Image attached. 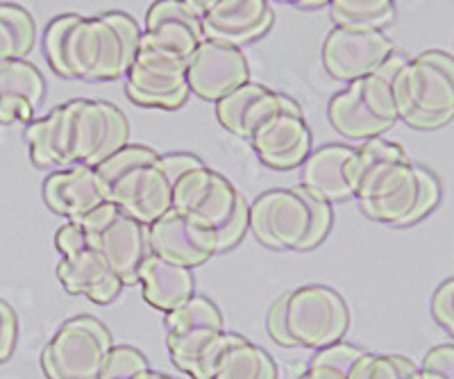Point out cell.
Returning <instances> with one entry per match:
<instances>
[{
  "instance_id": "19",
  "label": "cell",
  "mask_w": 454,
  "mask_h": 379,
  "mask_svg": "<svg viewBox=\"0 0 454 379\" xmlns=\"http://www.w3.org/2000/svg\"><path fill=\"white\" fill-rule=\"evenodd\" d=\"M207 39L232 43H248L266 35L273 23L269 0H212L200 14Z\"/></svg>"
},
{
  "instance_id": "31",
  "label": "cell",
  "mask_w": 454,
  "mask_h": 379,
  "mask_svg": "<svg viewBox=\"0 0 454 379\" xmlns=\"http://www.w3.org/2000/svg\"><path fill=\"white\" fill-rule=\"evenodd\" d=\"M153 370L148 368L144 354L132 345H114L107 354L100 379H148Z\"/></svg>"
},
{
  "instance_id": "40",
  "label": "cell",
  "mask_w": 454,
  "mask_h": 379,
  "mask_svg": "<svg viewBox=\"0 0 454 379\" xmlns=\"http://www.w3.org/2000/svg\"><path fill=\"white\" fill-rule=\"evenodd\" d=\"M452 305H454V289H452Z\"/></svg>"
},
{
  "instance_id": "39",
  "label": "cell",
  "mask_w": 454,
  "mask_h": 379,
  "mask_svg": "<svg viewBox=\"0 0 454 379\" xmlns=\"http://www.w3.org/2000/svg\"><path fill=\"white\" fill-rule=\"evenodd\" d=\"M148 379H177L173 375H164V373H150Z\"/></svg>"
},
{
  "instance_id": "24",
  "label": "cell",
  "mask_w": 454,
  "mask_h": 379,
  "mask_svg": "<svg viewBox=\"0 0 454 379\" xmlns=\"http://www.w3.org/2000/svg\"><path fill=\"white\" fill-rule=\"evenodd\" d=\"M282 100L284 94H278L273 89L246 82L218 100L216 116L223 128H227L232 135L250 139L259 125L282 104Z\"/></svg>"
},
{
  "instance_id": "35",
  "label": "cell",
  "mask_w": 454,
  "mask_h": 379,
  "mask_svg": "<svg viewBox=\"0 0 454 379\" xmlns=\"http://www.w3.org/2000/svg\"><path fill=\"white\" fill-rule=\"evenodd\" d=\"M452 289L454 280L443 282V284L434 291L432 298V313L434 321L439 322L445 332H450L454 336V305H452Z\"/></svg>"
},
{
  "instance_id": "27",
  "label": "cell",
  "mask_w": 454,
  "mask_h": 379,
  "mask_svg": "<svg viewBox=\"0 0 454 379\" xmlns=\"http://www.w3.org/2000/svg\"><path fill=\"white\" fill-rule=\"evenodd\" d=\"M35 43V21L19 5H0V64L23 59Z\"/></svg>"
},
{
  "instance_id": "5",
  "label": "cell",
  "mask_w": 454,
  "mask_h": 379,
  "mask_svg": "<svg viewBox=\"0 0 454 379\" xmlns=\"http://www.w3.org/2000/svg\"><path fill=\"white\" fill-rule=\"evenodd\" d=\"M350 313L343 298L327 286H300L270 306L266 328L284 348L323 350L343 338Z\"/></svg>"
},
{
  "instance_id": "16",
  "label": "cell",
  "mask_w": 454,
  "mask_h": 379,
  "mask_svg": "<svg viewBox=\"0 0 454 379\" xmlns=\"http://www.w3.org/2000/svg\"><path fill=\"white\" fill-rule=\"evenodd\" d=\"M248 141L263 164L286 171L300 166L309 157L311 132L300 104L284 96L282 104L259 125Z\"/></svg>"
},
{
  "instance_id": "28",
  "label": "cell",
  "mask_w": 454,
  "mask_h": 379,
  "mask_svg": "<svg viewBox=\"0 0 454 379\" xmlns=\"http://www.w3.org/2000/svg\"><path fill=\"white\" fill-rule=\"evenodd\" d=\"M362 354V350L350 343L339 341L327 345L311 357L309 366L298 379H352V370Z\"/></svg>"
},
{
  "instance_id": "17",
  "label": "cell",
  "mask_w": 454,
  "mask_h": 379,
  "mask_svg": "<svg viewBox=\"0 0 454 379\" xmlns=\"http://www.w3.org/2000/svg\"><path fill=\"white\" fill-rule=\"evenodd\" d=\"M186 78L193 94L218 103L234 89L250 82V68L239 46L205 39L189 59Z\"/></svg>"
},
{
  "instance_id": "23",
  "label": "cell",
  "mask_w": 454,
  "mask_h": 379,
  "mask_svg": "<svg viewBox=\"0 0 454 379\" xmlns=\"http://www.w3.org/2000/svg\"><path fill=\"white\" fill-rule=\"evenodd\" d=\"M46 94V82L35 64L12 59L0 64V125L32 123Z\"/></svg>"
},
{
  "instance_id": "11",
  "label": "cell",
  "mask_w": 454,
  "mask_h": 379,
  "mask_svg": "<svg viewBox=\"0 0 454 379\" xmlns=\"http://www.w3.org/2000/svg\"><path fill=\"white\" fill-rule=\"evenodd\" d=\"M112 348V334L98 318H71L43 348V373L48 379H100Z\"/></svg>"
},
{
  "instance_id": "36",
  "label": "cell",
  "mask_w": 454,
  "mask_h": 379,
  "mask_svg": "<svg viewBox=\"0 0 454 379\" xmlns=\"http://www.w3.org/2000/svg\"><path fill=\"white\" fill-rule=\"evenodd\" d=\"M16 336H19V318L10 302L0 300V364L14 352Z\"/></svg>"
},
{
  "instance_id": "6",
  "label": "cell",
  "mask_w": 454,
  "mask_h": 379,
  "mask_svg": "<svg viewBox=\"0 0 454 379\" xmlns=\"http://www.w3.org/2000/svg\"><path fill=\"white\" fill-rule=\"evenodd\" d=\"M393 98L400 119L411 128L434 130L454 119V55L425 50L393 78Z\"/></svg>"
},
{
  "instance_id": "12",
  "label": "cell",
  "mask_w": 454,
  "mask_h": 379,
  "mask_svg": "<svg viewBox=\"0 0 454 379\" xmlns=\"http://www.w3.org/2000/svg\"><path fill=\"white\" fill-rule=\"evenodd\" d=\"M189 59L141 35L139 50L128 71V96L137 104L176 110L189 96Z\"/></svg>"
},
{
  "instance_id": "34",
  "label": "cell",
  "mask_w": 454,
  "mask_h": 379,
  "mask_svg": "<svg viewBox=\"0 0 454 379\" xmlns=\"http://www.w3.org/2000/svg\"><path fill=\"white\" fill-rule=\"evenodd\" d=\"M419 177H420V200H419V207L413 212L411 216V223H419L432 212L441 200V182L439 177L434 175L429 168L420 166L419 164Z\"/></svg>"
},
{
  "instance_id": "20",
  "label": "cell",
  "mask_w": 454,
  "mask_h": 379,
  "mask_svg": "<svg viewBox=\"0 0 454 379\" xmlns=\"http://www.w3.org/2000/svg\"><path fill=\"white\" fill-rule=\"evenodd\" d=\"M356 148L332 143L302 161V187L327 203L355 197Z\"/></svg>"
},
{
  "instance_id": "14",
  "label": "cell",
  "mask_w": 454,
  "mask_h": 379,
  "mask_svg": "<svg viewBox=\"0 0 454 379\" xmlns=\"http://www.w3.org/2000/svg\"><path fill=\"white\" fill-rule=\"evenodd\" d=\"M395 48L380 27L336 26L323 43V66L340 82L366 78L391 58Z\"/></svg>"
},
{
  "instance_id": "8",
  "label": "cell",
  "mask_w": 454,
  "mask_h": 379,
  "mask_svg": "<svg viewBox=\"0 0 454 379\" xmlns=\"http://www.w3.org/2000/svg\"><path fill=\"white\" fill-rule=\"evenodd\" d=\"M166 325V348L173 364L193 379H212L214 348L225 332L218 306L207 298L192 296L168 313Z\"/></svg>"
},
{
  "instance_id": "30",
  "label": "cell",
  "mask_w": 454,
  "mask_h": 379,
  "mask_svg": "<svg viewBox=\"0 0 454 379\" xmlns=\"http://www.w3.org/2000/svg\"><path fill=\"white\" fill-rule=\"evenodd\" d=\"M352 379H423L420 366L400 354L364 352L352 370Z\"/></svg>"
},
{
  "instance_id": "21",
  "label": "cell",
  "mask_w": 454,
  "mask_h": 379,
  "mask_svg": "<svg viewBox=\"0 0 454 379\" xmlns=\"http://www.w3.org/2000/svg\"><path fill=\"white\" fill-rule=\"evenodd\" d=\"M43 197L52 212L67 216L71 223L82 220L107 200L93 166H71L52 173L43 184Z\"/></svg>"
},
{
  "instance_id": "26",
  "label": "cell",
  "mask_w": 454,
  "mask_h": 379,
  "mask_svg": "<svg viewBox=\"0 0 454 379\" xmlns=\"http://www.w3.org/2000/svg\"><path fill=\"white\" fill-rule=\"evenodd\" d=\"M212 379H278L273 359L241 334L223 332L212 357Z\"/></svg>"
},
{
  "instance_id": "25",
  "label": "cell",
  "mask_w": 454,
  "mask_h": 379,
  "mask_svg": "<svg viewBox=\"0 0 454 379\" xmlns=\"http://www.w3.org/2000/svg\"><path fill=\"white\" fill-rule=\"evenodd\" d=\"M139 282L144 286V298L150 306L170 313L173 309L193 296L192 268L173 264L150 250L141 266Z\"/></svg>"
},
{
  "instance_id": "2",
  "label": "cell",
  "mask_w": 454,
  "mask_h": 379,
  "mask_svg": "<svg viewBox=\"0 0 454 379\" xmlns=\"http://www.w3.org/2000/svg\"><path fill=\"white\" fill-rule=\"evenodd\" d=\"M144 32L125 12L98 16L62 14L43 37L52 71L64 78L116 80L128 75Z\"/></svg>"
},
{
  "instance_id": "1",
  "label": "cell",
  "mask_w": 454,
  "mask_h": 379,
  "mask_svg": "<svg viewBox=\"0 0 454 379\" xmlns=\"http://www.w3.org/2000/svg\"><path fill=\"white\" fill-rule=\"evenodd\" d=\"M128 119L107 100L78 98L59 104L26 130L36 166H98L128 146Z\"/></svg>"
},
{
  "instance_id": "13",
  "label": "cell",
  "mask_w": 454,
  "mask_h": 379,
  "mask_svg": "<svg viewBox=\"0 0 454 379\" xmlns=\"http://www.w3.org/2000/svg\"><path fill=\"white\" fill-rule=\"evenodd\" d=\"M57 250L62 261L57 266V277L71 296H87L96 305H109L123 289V282L114 275L107 261L89 244V236L80 223H71L57 229Z\"/></svg>"
},
{
  "instance_id": "22",
  "label": "cell",
  "mask_w": 454,
  "mask_h": 379,
  "mask_svg": "<svg viewBox=\"0 0 454 379\" xmlns=\"http://www.w3.org/2000/svg\"><path fill=\"white\" fill-rule=\"evenodd\" d=\"M145 37L160 46L192 59L196 48L205 42L200 16L184 0H157L145 14Z\"/></svg>"
},
{
  "instance_id": "29",
  "label": "cell",
  "mask_w": 454,
  "mask_h": 379,
  "mask_svg": "<svg viewBox=\"0 0 454 379\" xmlns=\"http://www.w3.org/2000/svg\"><path fill=\"white\" fill-rule=\"evenodd\" d=\"M339 26L382 27L395 14V0H330Z\"/></svg>"
},
{
  "instance_id": "10",
  "label": "cell",
  "mask_w": 454,
  "mask_h": 379,
  "mask_svg": "<svg viewBox=\"0 0 454 379\" xmlns=\"http://www.w3.org/2000/svg\"><path fill=\"white\" fill-rule=\"evenodd\" d=\"M89 236V244L98 250L100 257L107 261L114 275L123 282V286L139 282L141 266L150 255L148 225L121 212L109 200L78 220Z\"/></svg>"
},
{
  "instance_id": "9",
  "label": "cell",
  "mask_w": 454,
  "mask_h": 379,
  "mask_svg": "<svg viewBox=\"0 0 454 379\" xmlns=\"http://www.w3.org/2000/svg\"><path fill=\"white\" fill-rule=\"evenodd\" d=\"M254 239L273 250H305L314 245V207L302 184L266 191L250 205Z\"/></svg>"
},
{
  "instance_id": "15",
  "label": "cell",
  "mask_w": 454,
  "mask_h": 379,
  "mask_svg": "<svg viewBox=\"0 0 454 379\" xmlns=\"http://www.w3.org/2000/svg\"><path fill=\"white\" fill-rule=\"evenodd\" d=\"M241 197L230 180L205 164L186 171L173 184V209L189 213L214 229L230 223Z\"/></svg>"
},
{
  "instance_id": "33",
  "label": "cell",
  "mask_w": 454,
  "mask_h": 379,
  "mask_svg": "<svg viewBox=\"0 0 454 379\" xmlns=\"http://www.w3.org/2000/svg\"><path fill=\"white\" fill-rule=\"evenodd\" d=\"M423 379H454V345H439L425 354L420 364Z\"/></svg>"
},
{
  "instance_id": "32",
  "label": "cell",
  "mask_w": 454,
  "mask_h": 379,
  "mask_svg": "<svg viewBox=\"0 0 454 379\" xmlns=\"http://www.w3.org/2000/svg\"><path fill=\"white\" fill-rule=\"evenodd\" d=\"M246 229H250V205L246 203V197H241V203H239L230 223L216 229V252H225V250L234 248L243 239Z\"/></svg>"
},
{
  "instance_id": "18",
  "label": "cell",
  "mask_w": 454,
  "mask_h": 379,
  "mask_svg": "<svg viewBox=\"0 0 454 379\" xmlns=\"http://www.w3.org/2000/svg\"><path fill=\"white\" fill-rule=\"evenodd\" d=\"M150 250L173 264L196 268L216 255V229L177 209L148 225Z\"/></svg>"
},
{
  "instance_id": "38",
  "label": "cell",
  "mask_w": 454,
  "mask_h": 379,
  "mask_svg": "<svg viewBox=\"0 0 454 379\" xmlns=\"http://www.w3.org/2000/svg\"><path fill=\"white\" fill-rule=\"evenodd\" d=\"M184 3H186V5H192L193 10L198 12V16H200V14H202V10H205V7L209 5V3H212V0H184Z\"/></svg>"
},
{
  "instance_id": "37",
  "label": "cell",
  "mask_w": 454,
  "mask_h": 379,
  "mask_svg": "<svg viewBox=\"0 0 454 379\" xmlns=\"http://www.w3.org/2000/svg\"><path fill=\"white\" fill-rule=\"evenodd\" d=\"M286 3H294V5H302V7H316V5H325L330 0H286Z\"/></svg>"
},
{
  "instance_id": "4",
  "label": "cell",
  "mask_w": 454,
  "mask_h": 379,
  "mask_svg": "<svg viewBox=\"0 0 454 379\" xmlns=\"http://www.w3.org/2000/svg\"><path fill=\"white\" fill-rule=\"evenodd\" d=\"M105 197L144 225H153L173 209V184L161 155L153 148L128 143L96 166Z\"/></svg>"
},
{
  "instance_id": "3",
  "label": "cell",
  "mask_w": 454,
  "mask_h": 379,
  "mask_svg": "<svg viewBox=\"0 0 454 379\" xmlns=\"http://www.w3.org/2000/svg\"><path fill=\"white\" fill-rule=\"evenodd\" d=\"M355 197L372 220L387 225H411L420 200L419 164H413L395 141H364L356 148Z\"/></svg>"
},
{
  "instance_id": "7",
  "label": "cell",
  "mask_w": 454,
  "mask_h": 379,
  "mask_svg": "<svg viewBox=\"0 0 454 379\" xmlns=\"http://www.w3.org/2000/svg\"><path fill=\"white\" fill-rule=\"evenodd\" d=\"M407 59L403 52H393L371 75L350 82L343 94L330 100L327 112L339 135L352 141H368L382 136L400 120L393 98V78Z\"/></svg>"
}]
</instances>
